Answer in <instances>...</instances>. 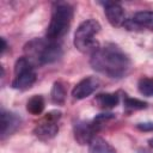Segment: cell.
<instances>
[{
  "mask_svg": "<svg viewBox=\"0 0 153 153\" xmlns=\"http://www.w3.org/2000/svg\"><path fill=\"white\" fill-rule=\"evenodd\" d=\"M100 85V80L96 76H86L81 79L72 90L74 99H84L91 96Z\"/></svg>",
  "mask_w": 153,
  "mask_h": 153,
  "instance_id": "52a82bcc",
  "label": "cell"
},
{
  "mask_svg": "<svg viewBox=\"0 0 153 153\" xmlns=\"http://www.w3.org/2000/svg\"><path fill=\"white\" fill-rule=\"evenodd\" d=\"M99 131L94 123L80 121L74 124V137L80 145H88L91 140L96 136V133Z\"/></svg>",
  "mask_w": 153,
  "mask_h": 153,
  "instance_id": "9c48e42d",
  "label": "cell"
},
{
  "mask_svg": "<svg viewBox=\"0 0 153 153\" xmlns=\"http://www.w3.org/2000/svg\"><path fill=\"white\" fill-rule=\"evenodd\" d=\"M136 127H137L139 130H142V131H153V123L152 122L139 123Z\"/></svg>",
  "mask_w": 153,
  "mask_h": 153,
  "instance_id": "ac0fdd59",
  "label": "cell"
},
{
  "mask_svg": "<svg viewBox=\"0 0 153 153\" xmlns=\"http://www.w3.org/2000/svg\"><path fill=\"white\" fill-rule=\"evenodd\" d=\"M96 102L100 108L111 109L118 104L120 96L117 93H99L96 97Z\"/></svg>",
  "mask_w": 153,
  "mask_h": 153,
  "instance_id": "4fadbf2b",
  "label": "cell"
},
{
  "mask_svg": "<svg viewBox=\"0 0 153 153\" xmlns=\"http://www.w3.org/2000/svg\"><path fill=\"white\" fill-rule=\"evenodd\" d=\"M100 31V24L96 19L84 20L75 30L74 45L81 53H93L98 48L96 36Z\"/></svg>",
  "mask_w": 153,
  "mask_h": 153,
  "instance_id": "277c9868",
  "label": "cell"
},
{
  "mask_svg": "<svg viewBox=\"0 0 153 153\" xmlns=\"http://www.w3.org/2000/svg\"><path fill=\"white\" fill-rule=\"evenodd\" d=\"M1 43H2V45H1V54H4L5 50H6V48H7V43H6L5 38H1Z\"/></svg>",
  "mask_w": 153,
  "mask_h": 153,
  "instance_id": "d6986e66",
  "label": "cell"
},
{
  "mask_svg": "<svg viewBox=\"0 0 153 153\" xmlns=\"http://www.w3.org/2000/svg\"><path fill=\"white\" fill-rule=\"evenodd\" d=\"M148 143H149V146H151V147H152V148H153V137H152V139H149V140H148Z\"/></svg>",
  "mask_w": 153,
  "mask_h": 153,
  "instance_id": "ffe728a7",
  "label": "cell"
},
{
  "mask_svg": "<svg viewBox=\"0 0 153 153\" xmlns=\"http://www.w3.org/2000/svg\"><path fill=\"white\" fill-rule=\"evenodd\" d=\"M44 98L42 96H32L26 103V110L32 115H39L44 110Z\"/></svg>",
  "mask_w": 153,
  "mask_h": 153,
  "instance_id": "5bb4252c",
  "label": "cell"
},
{
  "mask_svg": "<svg viewBox=\"0 0 153 153\" xmlns=\"http://www.w3.org/2000/svg\"><path fill=\"white\" fill-rule=\"evenodd\" d=\"M37 79L35 66L25 57H19L14 65V78L12 80V87L16 90H29Z\"/></svg>",
  "mask_w": 153,
  "mask_h": 153,
  "instance_id": "5b68a950",
  "label": "cell"
},
{
  "mask_svg": "<svg viewBox=\"0 0 153 153\" xmlns=\"http://www.w3.org/2000/svg\"><path fill=\"white\" fill-rule=\"evenodd\" d=\"M103 6H104V13L108 18V22L112 26H121L124 24L126 22L124 10L120 4L106 1V2H103Z\"/></svg>",
  "mask_w": 153,
  "mask_h": 153,
  "instance_id": "30bf717a",
  "label": "cell"
},
{
  "mask_svg": "<svg viewBox=\"0 0 153 153\" xmlns=\"http://www.w3.org/2000/svg\"><path fill=\"white\" fill-rule=\"evenodd\" d=\"M124 108L129 110H142L147 108V103L143 100H140L137 98H131V97H124L123 100Z\"/></svg>",
  "mask_w": 153,
  "mask_h": 153,
  "instance_id": "e0dca14e",
  "label": "cell"
},
{
  "mask_svg": "<svg viewBox=\"0 0 153 153\" xmlns=\"http://www.w3.org/2000/svg\"><path fill=\"white\" fill-rule=\"evenodd\" d=\"M90 63L96 72L112 79L124 76L130 68L129 57L115 44L98 47L91 54Z\"/></svg>",
  "mask_w": 153,
  "mask_h": 153,
  "instance_id": "6da1fadb",
  "label": "cell"
},
{
  "mask_svg": "<svg viewBox=\"0 0 153 153\" xmlns=\"http://www.w3.org/2000/svg\"><path fill=\"white\" fill-rule=\"evenodd\" d=\"M66 87L65 85L61 82V81H55L54 85H53V88H51V100L55 103V104H63L65 103V99H66Z\"/></svg>",
  "mask_w": 153,
  "mask_h": 153,
  "instance_id": "9a60e30c",
  "label": "cell"
},
{
  "mask_svg": "<svg viewBox=\"0 0 153 153\" xmlns=\"http://www.w3.org/2000/svg\"><path fill=\"white\" fill-rule=\"evenodd\" d=\"M137 90L142 96L152 97L153 96V79L152 78H141L137 82Z\"/></svg>",
  "mask_w": 153,
  "mask_h": 153,
  "instance_id": "2e32d148",
  "label": "cell"
},
{
  "mask_svg": "<svg viewBox=\"0 0 153 153\" xmlns=\"http://www.w3.org/2000/svg\"><path fill=\"white\" fill-rule=\"evenodd\" d=\"M128 30L146 29L153 31V11H140L136 12L130 19H127L123 24Z\"/></svg>",
  "mask_w": 153,
  "mask_h": 153,
  "instance_id": "ba28073f",
  "label": "cell"
},
{
  "mask_svg": "<svg viewBox=\"0 0 153 153\" xmlns=\"http://www.w3.org/2000/svg\"><path fill=\"white\" fill-rule=\"evenodd\" d=\"M25 57L33 66H43L57 61L62 55L61 45L48 38H33L24 45Z\"/></svg>",
  "mask_w": 153,
  "mask_h": 153,
  "instance_id": "7a4b0ae2",
  "label": "cell"
},
{
  "mask_svg": "<svg viewBox=\"0 0 153 153\" xmlns=\"http://www.w3.org/2000/svg\"><path fill=\"white\" fill-rule=\"evenodd\" d=\"M90 153H117L116 149L104 139L99 136H94L88 143Z\"/></svg>",
  "mask_w": 153,
  "mask_h": 153,
  "instance_id": "7c38bea8",
  "label": "cell"
},
{
  "mask_svg": "<svg viewBox=\"0 0 153 153\" xmlns=\"http://www.w3.org/2000/svg\"><path fill=\"white\" fill-rule=\"evenodd\" d=\"M20 126V117L10 111H1V137L5 139L7 135L14 133Z\"/></svg>",
  "mask_w": 153,
  "mask_h": 153,
  "instance_id": "8fae6325",
  "label": "cell"
},
{
  "mask_svg": "<svg viewBox=\"0 0 153 153\" xmlns=\"http://www.w3.org/2000/svg\"><path fill=\"white\" fill-rule=\"evenodd\" d=\"M61 118L60 111H49L45 114L41 121L36 124L33 133L41 140H50L53 139L59 131V121Z\"/></svg>",
  "mask_w": 153,
  "mask_h": 153,
  "instance_id": "8992f818",
  "label": "cell"
},
{
  "mask_svg": "<svg viewBox=\"0 0 153 153\" xmlns=\"http://www.w3.org/2000/svg\"><path fill=\"white\" fill-rule=\"evenodd\" d=\"M73 19V8L67 2L55 4L50 23L47 27V38L49 41L57 42L69 30Z\"/></svg>",
  "mask_w": 153,
  "mask_h": 153,
  "instance_id": "3957f363",
  "label": "cell"
}]
</instances>
